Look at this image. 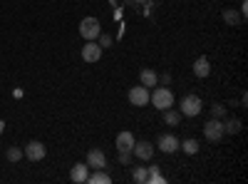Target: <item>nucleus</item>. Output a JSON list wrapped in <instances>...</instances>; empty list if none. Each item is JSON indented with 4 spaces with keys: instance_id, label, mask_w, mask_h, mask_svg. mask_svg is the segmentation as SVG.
I'll use <instances>...</instances> for the list:
<instances>
[{
    "instance_id": "nucleus-1",
    "label": "nucleus",
    "mask_w": 248,
    "mask_h": 184,
    "mask_svg": "<svg viewBox=\"0 0 248 184\" xmlns=\"http://www.w3.org/2000/svg\"><path fill=\"white\" fill-rule=\"evenodd\" d=\"M149 102L156 107V110H169V107H174V92L169 90V87H156L154 92H149Z\"/></svg>"
},
{
    "instance_id": "nucleus-2",
    "label": "nucleus",
    "mask_w": 248,
    "mask_h": 184,
    "mask_svg": "<svg viewBox=\"0 0 248 184\" xmlns=\"http://www.w3.org/2000/svg\"><path fill=\"white\" fill-rule=\"evenodd\" d=\"M179 107H181V117H196V115H201V110H203V102H201L199 95H186V97L179 102Z\"/></svg>"
},
{
    "instance_id": "nucleus-3",
    "label": "nucleus",
    "mask_w": 248,
    "mask_h": 184,
    "mask_svg": "<svg viewBox=\"0 0 248 184\" xmlns=\"http://www.w3.org/2000/svg\"><path fill=\"white\" fill-rule=\"evenodd\" d=\"M99 33H102V25H99L97 17H85L79 23V35L85 37V40H97Z\"/></svg>"
},
{
    "instance_id": "nucleus-4",
    "label": "nucleus",
    "mask_w": 248,
    "mask_h": 184,
    "mask_svg": "<svg viewBox=\"0 0 248 184\" xmlns=\"http://www.w3.org/2000/svg\"><path fill=\"white\" fill-rule=\"evenodd\" d=\"M203 134H206V139L209 142H218L226 132H223V122L218 119V117H211L209 122L203 125Z\"/></svg>"
},
{
    "instance_id": "nucleus-5",
    "label": "nucleus",
    "mask_w": 248,
    "mask_h": 184,
    "mask_svg": "<svg viewBox=\"0 0 248 184\" xmlns=\"http://www.w3.org/2000/svg\"><path fill=\"white\" fill-rule=\"evenodd\" d=\"M129 102H132L134 107H144V105H149V87H144V85L132 87V90H129Z\"/></svg>"
},
{
    "instance_id": "nucleus-6",
    "label": "nucleus",
    "mask_w": 248,
    "mask_h": 184,
    "mask_svg": "<svg viewBox=\"0 0 248 184\" xmlns=\"http://www.w3.org/2000/svg\"><path fill=\"white\" fill-rule=\"evenodd\" d=\"M102 57V48L97 40H87V45L82 48V60L85 63H97V60Z\"/></svg>"
},
{
    "instance_id": "nucleus-7",
    "label": "nucleus",
    "mask_w": 248,
    "mask_h": 184,
    "mask_svg": "<svg viewBox=\"0 0 248 184\" xmlns=\"http://www.w3.org/2000/svg\"><path fill=\"white\" fill-rule=\"evenodd\" d=\"M30 162H40V159H45V154H47V150H45V145L43 142H30V145L25 147V152H23Z\"/></svg>"
},
{
    "instance_id": "nucleus-8",
    "label": "nucleus",
    "mask_w": 248,
    "mask_h": 184,
    "mask_svg": "<svg viewBox=\"0 0 248 184\" xmlns=\"http://www.w3.org/2000/svg\"><path fill=\"white\" fill-rule=\"evenodd\" d=\"M87 167L90 169H105L107 167V157L102 150H90L87 152Z\"/></svg>"
},
{
    "instance_id": "nucleus-9",
    "label": "nucleus",
    "mask_w": 248,
    "mask_h": 184,
    "mask_svg": "<svg viewBox=\"0 0 248 184\" xmlns=\"http://www.w3.org/2000/svg\"><path fill=\"white\" fill-rule=\"evenodd\" d=\"M132 154H134L137 159H141V162H147V159H152V154H154V145H152V142H134Z\"/></svg>"
},
{
    "instance_id": "nucleus-10",
    "label": "nucleus",
    "mask_w": 248,
    "mask_h": 184,
    "mask_svg": "<svg viewBox=\"0 0 248 184\" xmlns=\"http://www.w3.org/2000/svg\"><path fill=\"white\" fill-rule=\"evenodd\" d=\"M179 145H181V142H179L174 134H161V137H159V142H156V147H159L161 152H167V154L176 152V150H179Z\"/></svg>"
},
{
    "instance_id": "nucleus-11",
    "label": "nucleus",
    "mask_w": 248,
    "mask_h": 184,
    "mask_svg": "<svg viewBox=\"0 0 248 184\" xmlns=\"http://www.w3.org/2000/svg\"><path fill=\"white\" fill-rule=\"evenodd\" d=\"M87 177H90V167H87V162H79V165H75V167H72V172H70V179H72L75 184H85V182H87Z\"/></svg>"
},
{
    "instance_id": "nucleus-12",
    "label": "nucleus",
    "mask_w": 248,
    "mask_h": 184,
    "mask_svg": "<svg viewBox=\"0 0 248 184\" xmlns=\"http://www.w3.org/2000/svg\"><path fill=\"white\" fill-rule=\"evenodd\" d=\"M117 150L119 152H132L134 150V134L132 132H119L117 134Z\"/></svg>"
},
{
    "instance_id": "nucleus-13",
    "label": "nucleus",
    "mask_w": 248,
    "mask_h": 184,
    "mask_svg": "<svg viewBox=\"0 0 248 184\" xmlns=\"http://www.w3.org/2000/svg\"><path fill=\"white\" fill-rule=\"evenodd\" d=\"M209 72H211L209 57H206V55L196 57V63H194V75H196V77H209Z\"/></svg>"
},
{
    "instance_id": "nucleus-14",
    "label": "nucleus",
    "mask_w": 248,
    "mask_h": 184,
    "mask_svg": "<svg viewBox=\"0 0 248 184\" xmlns=\"http://www.w3.org/2000/svg\"><path fill=\"white\" fill-rule=\"evenodd\" d=\"M139 83H141L144 87H156V83H159V75H156L154 70H149V67H144V70L139 72Z\"/></svg>"
},
{
    "instance_id": "nucleus-15",
    "label": "nucleus",
    "mask_w": 248,
    "mask_h": 184,
    "mask_svg": "<svg viewBox=\"0 0 248 184\" xmlns=\"http://www.w3.org/2000/svg\"><path fill=\"white\" fill-rule=\"evenodd\" d=\"M112 177L105 172V169H94L90 177H87V184H109Z\"/></svg>"
},
{
    "instance_id": "nucleus-16",
    "label": "nucleus",
    "mask_w": 248,
    "mask_h": 184,
    "mask_svg": "<svg viewBox=\"0 0 248 184\" xmlns=\"http://www.w3.org/2000/svg\"><path fill=\"white\" fill-rule=\"evenodd\" d=\"M223 20H226L229 25H233V28H236V25H241V20H243V17H241L233 8H226V10H223Z\"/></svg>"
},
{
    "instance_id": "nucleus-17",
    "label": "nucleus",
    "mask_w": 248,
    "mask_h": 184,
    "mask_svg": "<svg viewBox=\"0 0 248 184\" xmlns=\"http://www.w3.org/2000/svg\"><path fill=\"white\" fill-rule=\"evenodd\" d=\"M164 122H167V125H179V122H181V112H176V110H164Z\"/></svg>"
},
{
    "instance_id": "nucleus-18",
    "label": "nucleus",
    "mask_w": 248,
    "mask_h": 184,
    "mask_svg": "<svg viewBox=\"0 0 248 184\" xmlns=\"http://www.w3.org/2000/svg\"><path fill=\"white\" fill-rule=\"evenodd\" d=\"M147 174H149V167H134L132 179H134L137 184H147Z\"/></svg>"
},
{
    "instance_id": "nucleus-19",
    "label": "nucleus",
    "mask_w": 248,
    "mask_h": 184,
    "mask_svg": "<svg viewBox=\"0 0 248 184\" xmlns=\"http://www.w3.org/2000/svg\"><path fill=\"white\" fill-rule=\"evenodd\" d=\"M223 132L238 134V132H241V119H238V117H233V119H229V122H223Z\"/></svg>"
},
{
    "instance_id": "nucleus-20",
    "label": "nucleus",
    "mask_w": 248,
    "mask_h": 184,
    "mask_svg": "<svg viewBox=\"0 0 248 184\" xmlns=\"http://www.w3.org/2000/svg\"><path fill=\"white\" fill-rule=\"evenodd\" d=\"M179 150H184L186 154H196L199 152V142L196 139H186V142H181V145H179Z\"/></svg>"
},
{
    "instance_id": "nucleus-21",
    "label": "nucleus",
    "mask_w": 248,
    "mask_h": 184,
    "mask_svg": "<svg viewBox=\"0 0 248 184\" xmlns=\"http://www.w3.org/2000/svg\"><path fill=\"white\" fill-rule=\"evenodd\" d=\"M147 182H152V184H164L167 179H164L161 174H159V169L156 167H149V174H147Z\"/></svg>"
},
{
    "instance_id": "nucleus-22",
    "label": "nucleus",
    "mask_w": 248,
    "mask_h": 184,
    "mask_svg": "<svg viewBox=\"0 0 248 184\" xmlns=\"http://www.w3.org/2000/svg\"><path fill=\"white\" fill-rule=\"evenodd\" d=\"M23 157H25L23 150H17V147H10V150H8V159H10V162H20Z\"/></svg>"
},
{
    "instance_id": "nucleus-23",
    "label": "nucleus",
    "mask_w": 248,
    "mask_h": 184,
    "mask_svg": "<svg viewBox=\"0 0 248 184\" xmlns=\"http://www.w3.org/2000/svg\"><path fill=\"white\" fill-rule=\"evenodd\" d=\"M97 40H99V48H109V45H112V37H109V35H105V33H99V37H97Z\"/></svg>"
},
{
    "instance_id": "nucleus-24",
    "label": "nucleus",
    "mask_w": 248,
    "mask_h": 184,
    "mask_svg": "<svg viewBox=\"0 0 248 184\" xmlns=\"http://www.w3.org/2000/svg\"><path fill=\"white\" fill-rule=\"evenodd\" d=\"M119 162L122 165H132V152H119Z\"/></svg>"
},
{
    "instance_id": "nucleus-25",
    "label": "nucleus",
    "mask_w": 248,
    "mask_h": 184,
    "mask_svg": "<svg viewBox=\"0 0 248 184\" xmlns=\"http://www.w3.org/2000/svg\"><path fill=\"white\" fill-rule=\"evenodd\" d=\"M211 112H214V117H223V115H226V107H223V105H214Z\"/></svg>"
},
{
    "instance_id": "nucleus-26",
    "label": "nucleus",
    "mask_w": 248,
    "mask_h": 184,
    "mask_svg": "<svg viewBox=\"0 0 248 184\" xmlns=\"http://www.w3.org/2000/svg\"><path fill=\"white\" fill-rule=\"evenodd\" d=\"M3 130H5V122H3V119H0V134H3Z\"/></svg>"
}]
</instances>
